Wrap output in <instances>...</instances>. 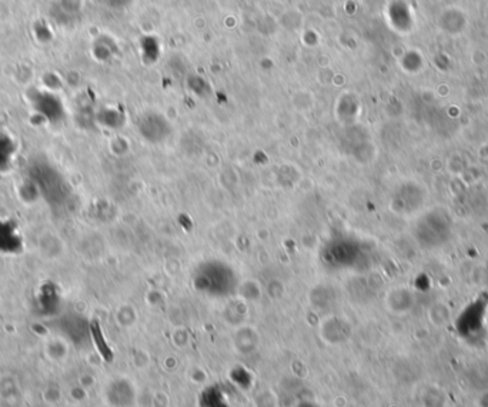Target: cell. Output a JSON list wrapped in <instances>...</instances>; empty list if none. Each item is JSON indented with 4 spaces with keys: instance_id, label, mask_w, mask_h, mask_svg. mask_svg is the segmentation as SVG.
<instances>
[{
    "instance_id": "obj_1",
    "label": "cell",
    "mask_w": 488,
    "mask_h": 407,
    "mask_svg": "<svg viewBox=\"0 0 488 407\" xmlns=\"http://www.w3.org/2000/svg\"><path fill=\"white\" fill-rule=\"evenodd\" d=\"M105 2L108 3V6L110 8H116V9H121V8H126L132 3V0H105Z\"/></svg>"
}]
</instances>
